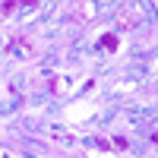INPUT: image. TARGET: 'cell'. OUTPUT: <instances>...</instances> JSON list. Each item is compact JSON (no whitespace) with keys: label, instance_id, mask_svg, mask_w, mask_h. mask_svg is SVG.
I'll return each instance as SVG.
<instances>
[{"label":"cell","instance_id":"1","mask_svg":"<svg viewBox=\"0 0 158 158\" xmlns=\"http://www.w3.org/2000/svg\"><path fill=\"white\" fill-rule=\"evenodd\" d=\"M117 44H120V38H117L114 32H111V35H101V48H108V51H117Z\"/></svg>","mask_w":158,"mask_h":158},{"label":"cell","instance_id":"2","mask_svg":"<svg viewBox=\"0 0 158 158\" xmlns=\"http://www.w3.org/2000/svg\"><path fill=\"white\" fill-rule=\"evenodd\" d=\"M19 3H16V0H3V6H0V13H3V16H10V13L13 10H16Z\"/></svg>","mask_w":158,"mask_h":158},{"label":"cell","instance_id":"3","mask_svg":"<svg viewBox=\"0 0 158 158\" xmlns=\"http://www.w3.org/2000/svg\"><path fill=\"white\" fill-rule=\"evenodd\" d=\"M19 3H25V6H35V3H38V0H19Z\"/></svg>","mask_w":158,"mask_h":158}]
</instances>
